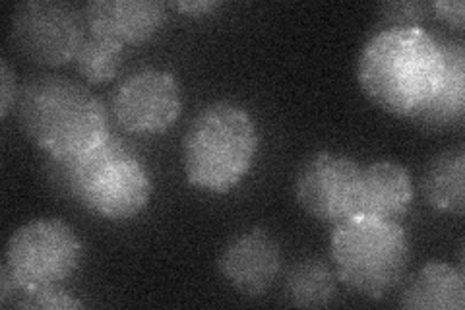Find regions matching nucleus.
Instances as JSON below:
<instances>
[{
  "label": "nucleus",
  "mask_w": 465,
  "mask_h": 310,
  "mask_svg": "<svg viewBox=\"0 0 465 310\" xmlns=\"http://www.w3.org/2000/svg\"><path fill=\"white\" fill-rule=\"evenodd\" d=\"M442 76L440 41L420 25H384L357 58L361 90L376 107L407 119L429 105Z\"/></svg>",
  "instance_id": "1"
},
{
  "label": "nucleus",
  "mask_w": 465,
  "mask_h": 310,
  "mask_svg": "<svg viewBox=\"0 0 465 310\" xmlns=\"http://www.w3.org/2000/svg\"><path fill=\"white\" fill-rule=\"evenodd\" d=\"M20 128L47 157L76 159L109 136V113L85 84L51 72L29 76L16 97Z\"/></svg>",
  "instance_id": "2"
},
{
  "label": "nucleus",
  "mask_w": 465,
  "mask_h": 310,
  "mask_svg": "<svg viewBox=\"0 0 465 310\" xmlns=\"http://www.w3.org/2000/svg\"><path fill=\"white\" fill-rule=\"evenodd\" d=\"M45 175L51 188L109 221L136 217L148 208L153 192L143 159L111 135L76 159L49 157Z\"/></svg>",
  "instance_id": "3"
},
{
  "label": "nucleus",
  "mask_w": 465,
  "mask_h": 310,
  "mask_svg": "<svg viewBox=\"0 0 465 310\" xmlns=\"http://www.w3.org/2000/svg\"><path fill=\"white\" fill-rule=\"evenodd\" d=\"M260 147L254 116L235 101L202 107L183 138V169L193 186L225 195L251 173Z\"/></svg>",
  "instance_id": "4"
},
{
  "label": "nucleus",
  "mask_w": 465,
  "mask_h": 310,
  "mask_svg": "<svg viewBox=\"0 0 465 310\" xmlns=\"http://www.w3.org/2000/svg\"><path fill=\"white\" fill-rule=\"evenodd\" d=\"M330 255L343 285L378 301L401 285L413 250L400 219L357 212L333 225Z\"/></svg>",
  "instance_id": "5"
},
{
  "label": "nucleus",
  "mask_w": 465,
  "mask_h": 310,
  "mask_svg": "<svg viewBox=\"0 0 465 310\" xmlns=\"http://www.w3.org/2000/svg\"><path fill=\"white\" fill-rule=\"evenodd\" d=\"M82 262L84 243L78 233L63 219L45 217L29 221L10 235L3 265L16 282L20 297L24 291L64 287Z\"/></svg>",
  "instance_id": "6"
},
{
  "label": "nucleus",
  "mask_w": 465,
  "mask_h": 310,
  "mask_svg": "<svg viewBox=\"0 0 465 310\" xmlns=\"http://www.w3.org/2000/svg\"><path fill=\"white\" fill-rule=\"evenodd\" d=\"M87 35L84 8L63 0H27L12 14V43L16 51L41 66H63Z\"/></svg>",
  "instance_id": "7"
},
{
  "label": "nucleus",
  "mask_w": 465,
  "mask_h": 310,
  "mask_svg": "<svg viewBox=\"0 0 465 310\" xmlns=\"http://www.w3.org/2000/svg\"><path fill=\"white\" fill-rule=\"evenodd\" d=\"M362 165L353 157L316 152L295 175V198L301 208L328 225H336L361 210Z\"/></svg>",
  "instance_id": "8"
},
{
  "label": "nucleus",
  "mask_w": 465,
  "mask_h": 310,
  "mask_svg": "<svg viewBox=\"0 0 465 310\" xmlns=\"http://www.w3.org/2000/svg\"><path fill=\"white\" fill-rule=\"evenodd\" d=\"M181 109L183 97L177 76L159 68L128 74L111 97L114 121L133 135H162L177 123Z\"/></svg>",
  "instance_id": "9"
},
{
  "label": "nucleus",
  "mask_w": 465,
  "mask_h": 310,
  "mask_svg": "<svg viewBox=\"0 0 465 310\" xmlns=\"http://www.w3.org/2000/svg\"><path fill=\"white\" fill-rule=\"evenodd\" d=\"M280 243L264 227H251L235 235L217 258V270L229 287L256 299L266 295L282 274Z\"/></svg>",
  "instance_id": "10"
},
{
  "label": "nucleus",
  "mask_w": 465,
  "mask_h": 310,
  "mask_svg": "<svg viewBox=\"0 0 465 310\" xmlns=\"http://www.w3.org/2000/svg\"><path fill=\"white\" fill-rule=\"evenodd\" d=\"M84 16L87 32L126 47L152 39L162 29L165 5L159 0H90Z\"/></svg>",
  "instance_id": "11"
},
{
  "label": "nucleus",
  "mask_w": 465,
  "mask_h": 310,
  "mask_svg": "<svg viewBox=\"0 0 465 310\" xmlns=\"http://www.w3.org/2000/svg\"><path fill=\"white\" fill-rule=\"evenodd\" d=\"M415 200L411 173L396 161L381 159L362 167L361 210L378 217L400 219Z\"/></svg>",
  "instance_id": "12"
},
{
  "label": "nucleus",
  "mask_w": 465,
  "mask_h": 310,
  "mask_svg": "<svg viewBox=\"0 0 465 310\" xmlns=\"http://www.w3.org/2000/svg\"><path fill=\"white\" fill-rule=\"evenodd\" d=\"M465 285L461 268L430 260L401 282L400 306L407 310H461Z\"/></svg>",
  "instance_id": "13"
},
{
  "label": "nucleus",
  "mask_w": 465,
  "mask_h": 310,
  "mask_svg": "<svg viewBox=\"0 0 465 310\" xmlns=\"http://www.w3.org/2000/svg\"><path fill=\"white\" fill-rule=\"evenodd\" d=\"M444 76L439 92L429 105L413 116V121L430 128L461 126L465 119V51L463 43L456 39H442Z\"/></svg>",
  "instance_id": "14"
},
{
  "label": "nucleus",
  "mask_w": 465,
  "mask_h": 310,
  "mask_svg": "<svg viewBox=\"0 0 465 310\" xmlns=\"http://www.w3.org/2000/svg\"><path fill=\"white\" fill-rule=\"evenodd\" d=\"M420 192L434 210L463 215L465 208V150L452 145L430 157L423 176Z\"/></svg>",
  "instance_id": "15"
},
{
  "label": "nucleus",
  "mask_w": 465,
  "mask_h": 310,
  "mask_svg": "<svg viewBox=\"0 0 465 310\" xmlns=\"http://www.w3.org/2000/svg\"><path fill=\"white\" fill-rule=\"evenodd\" d=\"M338 282L336 270L326 260L307 256L291 264L285 274L283 291L291 305L318 308L336 299Z\"/></svg>",
  "instance_id": "16"
},
{
  "label": "nucleus",
  "mask_w": 465,
  "mask_h": 310,
  "mask_svg": "<svg viewBox=\"0 0 465 310\" xmlns=\"http://www.w3.org/2000/svg\"><path fill=\"white\" fill-rule=\"evenodd\" d=\"M123 58L124 45L121 43L87 32L72 63L87 84H107L121 72Z\"/></svg>",
  "instance_id": "17"
},
{
  "label": "nucleus",
  "mask_w": 465,
  "mask_h": 310,
  "mask_svg": "<svg viewBox=\"0 0 465 310\" xmlns=\"http://www.w3.org/2000/svg\"><path fill=\"white\" fill-rule=\"evenodd\" d=\"M16 308H84L85 305L64 287H43L24 291L14 303Z\"/></svg>",
  "instance_id": "18"
},
{
  "label": "nucleus",
  "mask_w": 465,
  "mask_h": 310,
  "mask_svg": "<svg viewBox=\"0 0 465 310\" xmlns=\"http://www.w3.org/2000/svg\"><path fill=\"white\" fill-rule=\"evenodd\" d=\"M430 5L427 3H384L381 6L382 18L388 20V25H420L427 18Z\"/></svg>",
  "instance_id": "19"
},
{
  "label": "nucleus",
  "mask_w": 465,
  "mask_h": 310,
  "mask_svg": "<svg viewBox=\"0 0 465 310\" xmlns=\"http://www.w3.org/2000/svg\"><path fill=\"white\" fill-rule=\"evenodd\" d=\"M18 82H16V72H14L8 65L6 58L0 61V116L6 119L10 111L16 105L18 97Z\"/></svg>",
  "instance_id": "20"
},
{
  "label": "nucleus",
  "mask_w": 465,
  "mask_h": 310,
  "mask_svg": "<svg viewBox=\"0 0 465 310\" xmlns=\"http://www.w3.org/2000/svg\"><path fill=\"white\" fill-rule=\"evenodd\" d=\"M430 10L434 12V16L440 22L458 27H463V18H465V5L461 0H434L430 5Z\"/></svg>",
  "instance_id": "21"
},
{
  "label": "nucleus",
  "mask_w": 465,
  "mask_h": 310,
  "mask_svg": "<svg viewBox=\"0 0 465 310\" xmlns=\"http://www.w3.org/2000/svg\"><path fill=\"white\" fill-rule=\"evenodd\" d=\"M217 6H220L217 0H194V3H191V0H181V3L171 5V8L188 14V16H202V14H206Z\"/></svg>",
  "instance_id": "22"
}]
</instances>
